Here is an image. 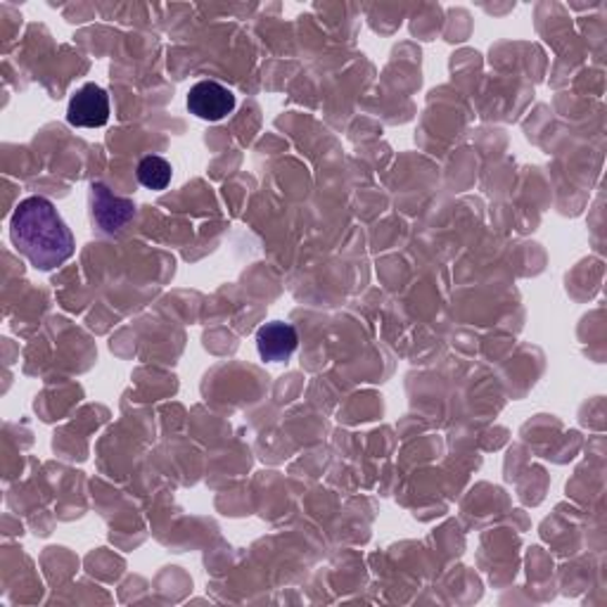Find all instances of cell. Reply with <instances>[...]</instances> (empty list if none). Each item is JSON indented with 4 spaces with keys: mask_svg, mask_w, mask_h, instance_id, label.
Here are the masks:
<instances>
[{
    "mask_svg": "<svg viewBox=\"0 0 607 607\" xmlns=\"http://www.w3.org/2000/svg\"><path fill=\"white\" fill-rule=\"evenodd\" d=\"M171 164L164 158H158V154H148V158L138 164V181L148 190H164L171 183Z\"/></svg>",
    "mask_w": 607,
    "mask_h": 607,
    "instance_id": "obj_6",
    "label": "cell"
},
{
    "mask_svg": "<svg viewBox=\"0 0 607 607\" xmlns=\"http://www.w3.org/2000/svg\"><path fill=\"white\" fill-rule=\"evenodd\" d=\"M297 344H300L297 331H294L290 323H281V321L266 323L259 327L256 333L259 356L269 363L287 361L294 354V350H297Z\"/></svg>",
    "mask_w": 607,
    "mask_h": 607,
    "instance_id": "obj_5",
    "label": "cell"
},
{
    "mask_svg": "<svg viewBox=\"0 0 607 607\" xmlns=\"http://www.w3.org/2000/svg\"><path fill=\"white\" fill-rule=\"evenodd\" d=\"M91 219L98 233L119 235L135 216V204L127 198H117L108 185H91Z\"/></svg>",
    "mask_w": 607,
    "mask_h": 607,
    "instance_id": "obj_2",
    "label": "cell"
},
{
    "mask_svg": "<svg viewBox=\"0 0 607 607\" xmlns=\"http://www.w3.org/2000/svg\"><path fill=\"white\" fill-rule=\"evenodd\" d=\"M67 121L77 129H100L110 121V98L95 83H85L69 100Z\"/></svg>",
    "mask_w": 607,
    "mask_h": 607,
    "instance_id": "obj_3",
    "label": "cell"
},
{
    "mask_svg": "<svg viewBox=\"0 0 607 607\" xmlns=\"http://www.w3.org/2000/svg\"><path fill=\"white\" fill-rule=\"evenodd\" d=\"M10 237L14 250L39 271H53L77 252L72 231L55 204L45 198H27L17 204L10 219Z\"/></svg>",
    "mask_w": 607,
    "mask_h": 607,
    "instance_id": "obj_1",
    "label": "cell"
},
{
    "mask_svg": "<svg viewBox=\"0 0 607 607\" xmlns=\"http://www.w3.org/2000/svg\"><path fill=\"white\" fill-rule=\"evenodd\" d=\"M188 110L202 121H221L235 110V95L219 81H200L188 93Z\"/></svg>",
    "mask_w": 607,
    "mask_h": 607,
    "instance_id": "obj_4",
    "label": "cell"
}]
</instances>
